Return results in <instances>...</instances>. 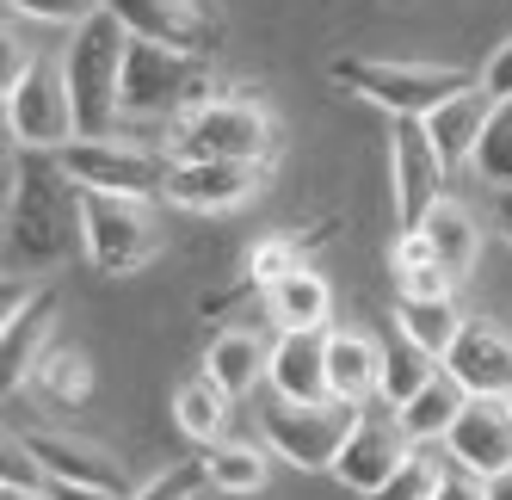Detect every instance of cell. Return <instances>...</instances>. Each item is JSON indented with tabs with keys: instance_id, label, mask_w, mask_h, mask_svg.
Returning <instances> with one entry per match:
<instances>
[{
	"instance_id": "cell-1",
	"label": "cell",
	"mask_w": 512,
	"mask_h": 500,
	"mask_svg": "<svg viewBox=\"0 0 512 500\" xmlns=\"http://www.w3.org/2000/svg\"><path fill=\"white\" fill-rule=\"evenodd\" d=\"M81 247V186L56 149H25L7 192V272H50Z\"/></svg>"
},
{
	"instance_id": "cell-2",
	"label": "cell",
	"mask_w": 512,
	"mask_h": 500,
	"mask_svg": "<svg viewBox=\"0 0 512 500\" xmlns=\"http://www.w3.org/2000/svg\"><path fill=\"white\" fill-rule=\"evenodd\" d=\"M124 56H130V31L112 7H99L93 19L75 25V38L62 50V75H68V93H75L81 136H112L124 112Z\"/></svg>"
},
{
	"instance_id": "cell-3",
	"label": "cell",
	"mask_w": 512,
	"mask_h": 500,
	"mask_svg": "<svg viewBox=\"0 0 512 500\" xmlns=\"http://www.w3.org/2000/svg\"><path fill=\"white\" fill-rule=\"evenodd\" d=\"M334 81L352 87L358 99L383 105L389 118H432L445 99L469 93L475 75L463 68H438V62H364V56H340L334 62Z\"/></svg>"
},
{
	"instance_id": "cell-4",
	"label": "cell",
	"mask_w": 512,
	"mask_h": 500,
	"mask_svg": "<svg viewBox=\"0 0 512 500\" xmlns=\"http://www.w3.org/2000/svg\"><path fill=\"white\" fill-rule=\"evenodd\" d=\"M358 402L340 396H321V402H290V396H266L260 402V433L266 445L297 463V470H334V457L346 451L352 426H358Z\"/></svg>"
},
{
	"instance_id": "cell-5",
	"label": "cell",
	"mask_w": 512,
	"mask_h": 500,
	"mask_svg": "<svg viewBox=\"0 0 512 500\" xmlns=\"http://www.w3.org/2000/svg\"><path fill=\"white\" fill-rule=\"evenodd\" d=\"M173 161H266L272 155V118L247 99H204L179 112L167 130Z\"/></svg>"
},
{
	"instance_id": "cell-6",
	"label": "cell",
	"mask_w": 512,
	"mask_h": 500,
	"mask_svg": "<svg viewBox=\"0 0 512 500\" xmlns=\"http://www.w3.org/2000/svg\"><path fill=\"white\" fill-rule=\"evenodd\" d=\"M210 99V56L167 50L149 38H130L124 56V112L136 118H179Z\"/></svg>"
},
{
	"instance_id": "cell-7",
	"label": "cell",
	"mask_w": 512,
	"mask_h": 500,
	"mask_svg": "<svg viewBox=\"0 0 512 500\" xmlns=\"http://www.w3.org/2000/svg\"><path fill=\"white\" fill-rule=\"evenodd\" d=\"M7 130L19 149H68L81 136L75 124V93H68L62 62L31 56L19 75L7 81Z\"/></svg>"
},
{
	"instance_id": "cell-8",
	"label": "cell",
	"mask_w": 512,
	"mask_h": 500,
	"mask_svg": "<svg viewBox=\"0 0 512 500\" xmlns=\"http://www.w3.org/2000/svg\"><path fill=\"white\" fill-rule=\"evenodd\" d=\"M62 167L75 173V186L87 192H124V198H167V173L173 155H155L142 142H118V136H75L68 149H56Z\"/></svg>"
},
{
	"instance_id": "cell-9",
	"label": "cell",
	"mask_w": 512,
	"mask_h": 500,
	"mask_svg": "<svg viewBox=\"0 0 512 500\" xmlns=\"http://www.w3.org/2000/svg\"><path fill=\"white\" fill-rule=\"evenodd\" d=\"M81 247L99 272H136L155 260V223L142 198L124 192H87L81 186Z\"/></svg>"
},
{
	"instance_id": "cell-10",
	"label": "cell",
	"mask_w": 512,
	"mask_h": 500,
	"mask_svg": "<svg viewBox=\"0 0 512 500\" xmlns=\"http://www.w3.org/2000/svg\"><path fill=\"white\" fill-rule=\"evenodd\" d=\"M408 451H414V445H408V426H401V414H395L383 396H371V402H364V414H358V426H352V439H346V451L334 457V476H340L346 488H358V494H377Z\"/></svg>"
},
{
	"instance_id": "cell-11",
	"label": "cell",
	"mask_w": 512,
	"mask_h": 500,
	"mask_svg": "<svg viewBox=\"0 0 512 500\" xmlns=\"http://www.w3.org/2000/svg\"><path fill=\"white\" fill-rule=\"evenodd\" d=\"M451 167L438 161L426 118H395V210H401V229H420L426 210L445 198Z\"/></svg>"
},
{
	"instance_id": "cell-12",
	"label": "cell",
	"mask_w": 512,
	"mask_h": 500,
	"mask_svg": "<svg viewBox=\"0 0 512 500\" xmlns=\"http://www.w3.org/2000/svg\"><path fill=\"white\" fill-rule=\"evenodd\" d=\"M130 38H149V44H167V50H192V56H210L223 25H216L198 0H105Z\"/></svg>"
},
{
	"instance_id": "cell-13",
	"label": "cell",
	"mask_w": 512,
	"mask_h": 500,
	"mask_svg": "<svg viewBox=\"0 0 512 500\" xmlns=\"http://www.w3.org/2000/svg\"><path fill=\"white\" fill-rule=\"evenodd\" d=\"M266 161H173L167 198L179 210H235L247 198H260Z\"/></svg>"
},
{
	"instance_id": "cell-14",
	"label": "cell",
	"mask_w": 512,
	"mask_h": 500,
	"mask_svg": "<svg viewBox=\"0 0 512 500\" xmlns=\"http://www.w3.org/2000/svg\"><path fill=\"white\" fill-rule=\"evenodd\" d=\"M445 451L457 463H469V470H482V476H506L512 470V402L469 396V408L445 433Z\"/></svg>"
},
{
	"instance_id": "cell-15",
	"label": "cell",
	"mask_w": 512,
	"mask_h": 500,
	"mask_svg": "<svg viewBox=\"0 0 512 500\" xmlns=\"http://www.w3.org/2000/svg\"><path fill=\"white\" fill-rule=\"evenodd\" d=\"M445 371L469 396H512V334L500 321H463V334L445 352Z\"/></svg>"
},
{
	"instance_id": "cell-16",
	"label": "cell",
	"mask_w": 512,
	"mask_h": 500,
	"mask_svg": "<svg viewBox=\"0 0 512 500\" xmlns=\"http://www.w3.org/2000/svg\"><path fill=\"white\" fill-rule=\"evenodd\" d=\"M19 451H25V463H31L44 482H87V488H118V494H130L124 470H118V463L105 457L99 445H87V439H68V433H25Z\"/></svg>"
},
{
	"instance_id": "cell-17",
	"label": "cell",
	"mask_w": 512,
	"mask_h": 500,
	"mask_svg": "<svg viewBox=\"0 0 512 500\" xmlns=\"http://www.w3.org/2000/svg\"><path fill=\"white\" fill-rule=\"evenodd\" d=\"M327 334L334 328H284L272 340V365H266L272 396H290V402L334 396V389H327Z\"/></svg>"
},
{
	"instance_id": "cell-18",
	"label": "cell",
	"mask_w": 512,
	"mask_h": 500,
	"mask_svg": "<svg viewBox=\"0 0 512 500\" xmlns=\"http://www.w3.org/2000/svg\"><path fill=\"white\" fill-rule=\"evenodd\" d=\"M494 105H500V99H494V93H482V81H475L469 93L445 99V105H438V112L426 118V136H432L438 161H445L451 173L475 161V142H482V130H488V118H494Z\"/></svg>"
},
{
	"instance_id": "cell-19",
	"label": "cell",
	"mask_w": 512,
	"mask_h": 500,
	"mask_svg": "<svg viewBox=\"0 0 512 500\" xmlns=\"http://www.w3.org/2000/svg\"><path fill=\"white\" fill-rule=\"evenodd\" d=\"M50 309H56L50 291H31L19 309H7V328H0V377H7V389L38 371L44 334H50Z\"/></svg>"
},
{
	"instance_id": "cell-20",
	"label": "cell",
	"mask_w": 512,
	"mask_h": 500,
	"mask_svg": "<svg viewBox=\"0 0 512 500\" xmlns=\"http://www.w3.org/2000/svg\"><path fill=\"white\" fill-rule=\"evenodd\" d=\"M420 229H426L438 266H445L451 278H469V272H475V260H482V223H475V210H463L457 198H438V204L426 210Z\"/></svg>"
},
{
	"instance_id": "cell-21",
	"label": "cell",
	"mask_w": 512,
	"mask_h": 500,
	"mask_svg": "<svg viewBox=\"0 0 512 500\" xmlns=\"http://www.w3.org/2000/svg\"><path fill=\"white\" fill-rule=\"evenodd\" d=\"M377 377H383V346L364 340V334H327V389L340 402H371L377 396Z\"/></svg>"
},
{
	"instance_id": "cell-22",
	"label": "cell",
	"mask_w": 512,
	"mask_h": 500,
	"mask_svg": "<svg viewBox=\"0 0 512 500\" xmlns=\"http://www.w3.org/2000/svg\"><path fill=\"white\" fill-rule=\"evenodd\" d=\"M469 408V389L451 377V371H438L420 396H408L395 414H401V426H408V439H420V445H432V439H445L451 426H457V414Z\"/></svg>"
},
{
	"instance_id": "cell-23",
	"label": "cell",
	"mask_w": 512,
	"mask_h": 500,
	"mask_svg": "<svg viewBox=\"0 0 512 500\" xmlns=\"http://www.w3.org/2000/svg\"><path fill=\"white\" fill-rule=\"evenodd\" d=\"M445 371V359H438V352H426L420 340H408V334H389L383 340V377H377V396L389 402V408H401L408 396H420V389Z\"/></svg>"
},
{
	"instance_id": "cell-24",
	"label": "cell",
	"mask_w": 512,
	"mask_h": 500,
	"mask_svg": "<svg viewBox=\"0 0 512 500\" xmlns=\"http://www.w3.org/2000/svg\"><path fill=\"white\" fill-rule=\"evenodd\" d=\"M266 365H272V346H266L260 334H247V328L216 334V340H210V359H204V371L223 383L229 396H247V389L266 377Z\"/></svg>"
},
{
	"instance_id": "cell-25",
	"label": "cell",
	"mask_w": 512,
	"mask_h": 500,
	"mask_svg": "<svg viewBox=\"0 0 512 500\" xmlns=\"http://www.w3.org/2000/svg\"><path fill=\"white\" fill-rule=\"evenodd\" d=\"M272 321H278V334L284 328H327V315H334V291H327V278H315L309 266H297L290 278H278L272 291Z\"/></svg>"
},
{
	"instance_id": "cell-26",
	"label": "cell",
	"mask_w": 512,
	"mask_h": 500,
	"mask_svg": "<svg viewBox=\"0 0 512 500\" xmlns=\"http://www.w3.org/2000/svg\"><path fill=\"white\" fill-rule=\"evenodd\" d=\"M229 389L216 383L210 371L192 377V383H179V396H173V420H179V433L198 439V445H216V433H223V420H229Z\"/></svg>"
},
{
	"instance_id": "cell-27",
	"label": "cell",
	"mask_w": 512,
	"mask_h": 500,
	"mask_svg": "<svg viewBox=\"0 0 512 500\" xmlns=\"http://www.w3.org/2000/svg\"><path fill=\"white\" fill-rule=\"evenodd\" d=\"M395 328L408 334V340H420L426 352H438V359H445L451 340L463 334V315H457V303H451V297H401Z\"/></svg>"
},
{
	"instance_id": "cell-28",
	"label": "cell",
	"mask_w": 512,
	"mask_h": 500,
	"mask_svg": "<svg viewBox=\"0 0 512 500\" xmlns=\"http://www.w3.org/2000/svg\"><path fill=\"white\" fill-rule=\"evenodd\" d=\"M204 470H210V488H223V494H260L266 488V451L247 445V439H223V445H210Z\"/></svg>"
},
{
	"instance_id": "cell-29",
	"label": "cell",
	"mask_w": 512,
	"mask_h": 500,
	"mask_svg": "<svg viewBox=\"0 0 512 500\" xmlns=\"http://www.w3.org/2000/svg\"><path fill=\"white\" fill-rule=\"evenodd\" d=\"M469 167H475V180H488L494 192L512 186V99L494 105V118H488L482 142H475V161Z\"/></svg>"
},
{
	"instance_id": "cell-30",
	"label": "cell",
	"mask_w": 512,
	"mask_h": 500,
	"mask_svg": "<svg viewBox=\"0 0 512 500\" xmlns=\"http://www.w3.org/2000/svg\"><path fill=\"white\" fill-rule=\"evenodd\" d=\"M31 383H38L50 402H87L93 365L81 359V352H68V346H50L44 359H38V371H31Z\"/></svg>"
},
{
	"instance_id": "cell-31",
	"label": "cell",
	"mask_w": 512,
	"mask_h": 500,
	"mask_svg": "<svg viewBox=\"0 0 512 500\" xmlns=\"http://www.w3.org/2000/svg\"><path fill=\"white\" fill-rule=\"evenodd\" d=\"M438 476H445V470H438V463H432L426 451H408V457L395 463V476H389V482H383L371 500H432Z\"/></svg>"
},
{
	"instance_id": "cell-32",
	"label": "cell",
	"mask_w": 512,
	"mask_h": 500,
	"mask_svg": "<svg viewBox=\"0 0 512 500\" xmlns=\"http://www.w3.org/2000/svg\"><path fill=\"white\" fill-rule=\"evenodd\" d=\"M204 482H210V470H204V463H173V470H161L149 488H136L130 500H192Z\"/></svg>"
},
{
	"instance_id": "cell-33",
	"label": "cell",
	"mask_w": 512,
	"mask_h": 500,
	"mask_svg": "<svg viewBox=\"0 0 512 500\" xmlns=\"http://www.w3.org/2000/svg\"><path fill=\"white\" fill-rule=\"evenodd\" d=\"M290 272H297V247H290V241H260V247H253V260H247L253 284H266V291H272V284L290 278Z\"/></svg>"
},
{
	"instance_id": "cell-34",
	"label": "cell",
	"mask_w": 512,
	"mask_h": 500,
	"mask_svg": "<svg viewBox=\"0 0 512 500\" xmlns=\"http://www.w3.org/2000/svg\"><path fill=\"white\" fill-rule=\"evenodd\" d=\"M432 500H488V476L451 457V463H445V476H438V488H432Z\"/></svg>"
},
{
	"instance_id": "cell-35",
	"label": "cell",
	"mask_w": 512,
	"mask_h": 500,
	"mask_svg": "<svg viewBox=\"0 0 512 500\" xmlns=\"http://www.w3.org/2000/svg\"><path fill=\"white\" fill-rule=\"evenodd\" d=\"M19 13H31V19H50V25H81V19H93L105 0H13Z\"/></svg>"
},
{
	"instance_id": "cell-36",
	"label": "cell",
	"mask_w": 512,
	"mask_h": 500,
	"mask_svg": "<svg viewBox=\"0 0 512 500\" xmlns=\"http://www.w3.org/2000/svg\"><path fill=\"white\" fill-rule=\"evenodd\" d=\"M457 291V278L438 266V260H426V266H408L401 272V297H451Z\"/></svg>"
},
{
	"instance_id": "cell-37",
	"label": "cell",
	"mask_w": 512,
	"mask_h": 500,
	"mask_svg": "<svg viewBox=\"0 0 512 500\" xmlns=\"http://www.w3.org/2000/svg\"><path fill=\"white\" fill-rule=\"evenodd\" d=\"M475 81H482V93H494V99H512V38L488 56V68Z\"/></svg>"
},
{
	"instance_id": "cell-38",
	"label": "cell",
	"mask_w": 512,
	"mask_h": 500,
	"mask_svg": "<svg viewBox=\"0 0 512 500\" xmlns=\"http://www.w3.org/2000/svg\"><path fill=\"white\" fill-rule=\"evenodd\" d=\"M426 260H438V254H432V241H426V229H401V241H395V272L426 266Z\"/></svg>"
},
{
	"instance_id": "cell-39",
	"label": "cell",
	"mask_w": 512,
	"mask_h": 500,
	"mask_svg": "<svg viewBox=\"0 0 512 500\" xmlns=\"http://www.w3.org/2000/svg\"><path fill=\"white\" fill-rule=\"evenodd\" d=\"M44 494L50 500H130L118 488H87V482H44Z\"/></svg>"
},
{
	"instance_id": "cell-40",
	"label": "cell",
	"mask_w": 512,
	"mask_h": 500,
	"mask_svg": "<svg viewBox=\"0 0 512 500\" xmlns=\"http://www.w3.org/2000/svg\"><path fill=\"white\" fill-rule=\"evenodd\" d=\"M494 229L512 241V186H506V192H494Z\"/></svg>"
},
{
	"instance_id": "cell-41",
	"label": "cell",
	"mask_w": 512,
	"mask_h": 500,
	"mask_svg": "<svg viewBox=\"0 0 512 500\" xmlns=\"http://www.w3.org/2000/svg\"><path fill=\"white\" fill-rule=\"evenodd\" d=\"M0 500H50V494H44V482H7Z\"/></svg>"
},
{
	"instance_id": "cell-42",
	"label": "cell",
	"mask_w": 512,
	"mask_h": 500,
	"mask_svg": "<svg viewBox=\"0 0 512 500\" xmlns=\"http://www.w3.org/2000/svg\"><path fill=\"white\" fill-rule=\"evenodd\" d=\"M488 500H512V470L506 476H488Z\"/></svg>"
},
{
	"instance_id": "cell-43",
	"label": "cell",
	"mask_w": 512,
	"mask_h": 500,
	"mask_svg": "<svg viewBox=\"0 0 512 500\" xmlns=\"http://www.w3.org/2000/svg\"><path fill=\"white\" fill-rule=\"evenodd\" d=\"M506 402H512V396H506Z\"/></svg>"
}]
</instances>
